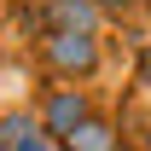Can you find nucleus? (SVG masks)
I'll use <instances>...</instances> for the list:
<instances>
[{
    "mask_svg": "<svg viewBox=\"0 0 151 151\" xmlns=\"http://www.w3.org/2000/svg\"><path fill=\"white\" fill-rule=\"evenodd\" d=\"M47 64L58 76H87L99 64V41L93 35H47Z\"/></svg>",
    "mask_w": 151,
    "mask_h": 151,
    "instance_id": "f257e3e1",
    "label": "nucleus"
},
{
    "mask_svg": "<svg viewBox=\"0 0 151 151\" xmlns=\"http://www.w3.org/2000/svg\"><path fill=\"white\" fill-rule=\"evenodd\" d=\"M47 23H52V35H93L99 6L93 0H47Z\"/></svg>",
    "mask_w": 151,
    "mask_h": 151,
    "instance_id": "f03ea898",
    "label": "nucleus"
},
{
    "mask_svg": "<svg viewBox=\"0 0 151 151\" xmlns=\"http://www.w3.org/2000/svg\"><path fill=\"white\" fill-rule=\"evenodd\" d=\"M76 122H87V99L76 93V87H58L52 99H47V134H58V139H70Z\"/></svg>",
    "mask_w": 151,
    "mask_h": 151,
    "instance_id": "7ed1b4c3",
    "label": "nucleus"
},
{
    "mask_svg": "<svg viewBox=\"0 0 151 151\" xmlns=\"http://www.w3.org/2000/svg\"><path fill=\"white\" fill-rule=\"evenodd\" d=\"M64 151H116V128L105 116H87V122H76V134L64 139Z\"/></svg>",
    "mask_w": 151,
    "mask_h": 151,
    "instance_id": "20e7f679",
    "label": "nucleus"
},
{
    "mask_svg": "<svg viewBox=\"0 0 151 151\" xmlns=\"http://www.w3.org/2000/svg\"><path fill=\"white\" fill-rule=\"evenodd\" d=\"M139 81L151 87V47H145V58H139Z\"/></svg>",
    "mask_w": 151,
    "mask_h": 151,
    "instance_id": "39448f33",
    "label": "nucleus"
},
{
    "mask_svg": "<svg viewBox=\"0 0 151 151\" xmlns=\"http://www.w3.org/2000/svg\"><path fill=\"white\" fill-rule=\"evenodd\" d=\"M93 6H111V12H116V6H134V0H93Z\"/></svg>",
    "mask_w": 151,
    "mask_h": 151,
    "instance_id": "423d86ee",
    "label": "nucleus"
},
{
    "mask_svg": "<svg viewBox=\"0 0 151 151\" xmlns=\"http://www.w3.org/2000/svg\"><path fill=\"white\" fill-rule=\"evenodd\" d=\"M145 151H151V139H145Z\"/></svg>",
    "mask_w": 151,
    "mask_h": 151,
    "instance_id": "0eeeda50",
    "label": "nucleus"
}]
</instances>
